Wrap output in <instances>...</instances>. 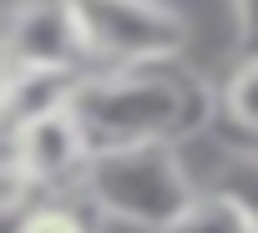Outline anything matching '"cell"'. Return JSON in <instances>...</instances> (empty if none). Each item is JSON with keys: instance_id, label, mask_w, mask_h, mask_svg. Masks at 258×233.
<instances>
[{"instance_id": "cell-12", "label": "cell", "mask_w": 258, "mask_h": 233, "mask_svg": "<svg viewBox=\"0 0 258 233\" xmlns=\"http://www.w3.org/2000/svg\"><path fill=\"white\" fill-rule=\"evenodd\" d=\"M26 203H11V208H0V233H16V218H21Z\"/></svg>"}, {"instance_id": "cell-9", "label": "cell", "mask_w": 258, "mask_h": 233, "mask_svg": "<svg viewBox=\"0 0 258 233\" xmlns=\"http://www.w3.org/2000/svg\"><path fill=\"white\" fill-rule=\"evenodd\" d=\"M16 233H96L91 218L76 203H56V198H31L16 218Z\"/></svg>"}, {"instance_id": "cell-5", "label": "cell", "mask_w": 258, "mask_h": 233, "mask_svg": "<svg viewBox=\"0 0 258 233\" xmlns=\"http://www.w3.org/2000/svg\"><path fill=\"white\" fill-rule=\"evenodd\" d=\"M0 56L16 66H56V71H91L86 36L76 21V0H16L6 6Z\"/></svg>"}, {"instance_id": "cell-13", "label": "cell", "mask_w": 258, "mask_h": 233, "mask_svg": "<svg viewBox=\"0 0 258 233\" xmlns=\"http://www.w3.org/2000/svg\"><path fill=\"white\" fill-rule=\"evenodd\" d=\"M0 36H6V0H0Z\"/></svg>"}, {"instance_id": "cell-11", "label": "cell", "mask_w": 258, "mask_h": 233, "mask_svg": "<svg viewBox=\"0 0 258 233\" xmlns=\"http://www.w3.org/2000/svg\"><path fill=\"white\" fill-rule=\"evenodd\" d=\"M233 21H238V51L258 56V0H233Z\"/></svg>"}, {"instance_id": "cell-8", "label": "cell", "mask_w": 258, "mask_h": 233, "mask_svg": "<svg viewBox=\"0 0 258 233\" xmlns=\"http://www.w3.org/2000/svg\"><path fill=\"white\" fill-rule=\"evenodd\" d=\"M218 106L233 127L258 137V56H238V66L228 71V81L218 91Z\"/></svg>"}, {"instance_id": "cell-10", "label": "cell", "mask_w": 258, "mask_h": 233, "mask_svg": "<svg viewBox=\"0 0 258 233\" xmlns=\"http://www.w3.org/2000/svg\"><path fill=\"white\" fill-rule=\"evenodd\" d=\"M213 188H223V193L248 213V223H253V233H258V157H253V152L228 157V162H223V178H218Z\"/></svg>"}, {"instance_id": "cell-3", "label": "cell", "mask_w": 258, "mask_h": 233, "mask_svg": "<svg viewBox=\"0 0 258 233\" xmlns=\"http://www.w3.org/2000/svg\"><path fill=\"white\" fill-rule=\"evenodd\" d=\"M91 71L177 66L187 56V21L167 0H76Z\"/></svg>"}, {"instance_id": "cell-6", "label": "cell", "mask_w": 258, "mask_h": 233, "mask_svg": "<svg viewBox=\"0 0 258 233\" xmlns=\"http://www.w3.org/2000/svg\"><path fill=\"white\" fill-rule=\"evenodd\" d=\"M11 66H16V61H11ZM76 81H81L76 71H56V66H16V86H11L6 122L21 127V122H31V116H41V111L66 106L71 91H76Z\"/></svg>"}, {"instance_id": "cell-2", "label": "cell", "mask_w": 258, "mask_h": 233, "mask_svg": "<svg viewBox=\"0 0 258 233\" xmlns=\"http://www.w3.org/2000/svg\"><path fill=\"white\" fill-rule=\"evenodd\" d=\"M81 193L106 223L162 233L198 198V183L172 142H147V147L96 152L81 172Z\"/></svg>"}, {"instance_id": "cell-7", "label": "cell", "mask_w": 258, "mask_h": 233, "mask_svg": "<svg viewBox=\"0 0 258 233\" xmlns=\"http://www.w3.org/2000/svg\"><path fill=\"white\" fill-rule=\"evenodd\" d=\"M162 233H253L248 213L223 188H198V198L162 228Z\"/></svg>"}, {"instance_id": "cell-4", "label": "cell", "mask_w": 258, "mask_h": 233, "mask_svg": "<svg viewBox=\"0 0 258 233\" xmlns=\"http://www.w3.org/2000/svg\"><path fill=\"white\" fill-rule=\"evenodd\" d=\"M86 162H91V147H86L76 116H71V101L11 127V172H16V188H21L26 203L71 183V178H81Z\"/></svg>"}, {"instance_id": "cell-1", "label": "cell", "mask_w": 258, "mask_h": 233, "mask_svg": "<svg viewBox=\"0 0 258 233\" xmlns=\"http://www.w3.org/2000/svg\"><path fill=\"white\" fill-rule=\"evenodd\" d=\"M208 86L172 66H137V71H86L71 91V116L96 152L147 147V142H182L208 127Z\"/></svg>"}]
</instances>
